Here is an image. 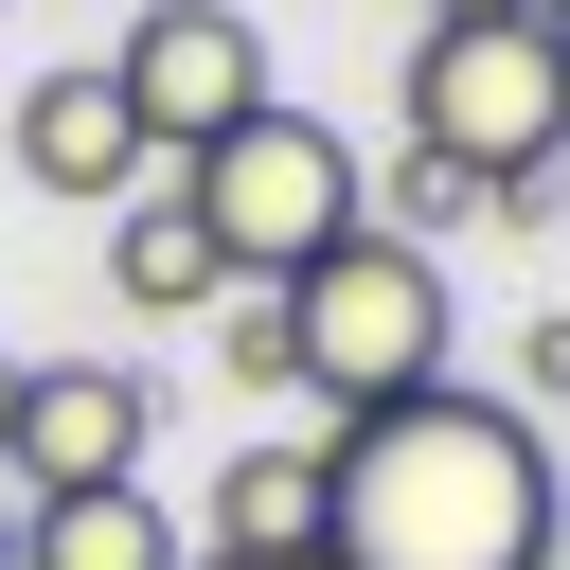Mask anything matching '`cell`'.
Instances as JSON below:
<instances>
[{"label": "cell", "mask_w": 570, "mask_h": 570, "mask_svg": "<svg viewBox=\"0 0 570 570\" xmlns=\"http://www.w3.org/2000/svg\"><path fill=\"white\" fill-rule=\"evenodd\" d=\"M552 428L517 392H410L374 428H321V570H552Z\"/></svg>", "instance_id": "cell-1"}, {"label": "cell", "mask_w": 570, "mask_h": 570, "mask_svg": "<svg viewBox=\"0 0 570 570\" xmlns=\"http://www.w3.org/2000/svg\"><path fill=\"white\" fill-rule=\"evenodd\" d=\"M285 392H303L321 428H374V410L445 392V267L356 214V232L285 285Z\"/></svg>", "instance_id": "cell-2"}, {"label": "cell", "mask_w": 570, "mask_h": 570, "mask_svg": "<svg viewBox=\"0 0 570 570\" xmlns=\"http://www.w3.org/2000/svg\"><path fill=\"white\" fill-rule=\"evenodd\" d=\"M410 160L481 178L499 214H534V178L570 160V36H552V18H463V36H410Z\"/></svg>", "instance_id": "cell-3"}, {"label": "cell", "mask_w": 570, "mask_h": 570, "mask_svg": "<svg viewBox=\"0 0 570 570\" xmlns=\"http://www.w3.org/2000/svg\"><path fill=\"white\" fill-rule=\"evenodd\" d=\"M178 214L214 232V267H232V285H303L374 196H356V142H338L321 107H285V89H267L232 142H196V160H178Z\"/></svg>", "instance_id": "cell-4"}, {"label": "cell", "mask_w": 570, "mask_h": 570, "mask_svg": "<svg viewBox=\"0 0 570 570\" xmlns=\"http://www.w3.org/2000/svg\"><path fill=\"white\" fill-rule=\"evenodd\" d=\"M107 89H125L142 160H196V142H232L267 107V36H249V0H142L125 53H107Z\"/></svg>", "instance_id": "cell-5"}, {"label": "cell", "mask_w": 570, "mask_h": 570, "mask_svg": "<svg viewBox=\"0 0 570 570\" xmlns=\"http://www.w3.org/2000/svg\"><path fill=\"white\" fill-rule=\"evenodd\" d=\"M142 374L125 356H18V428H0V499H107L142 481Z\"/></svg>", "instance_id": "cell-6"}, {"label": "cell", "mask_w": 570, "mask_h": 570, "mask_svg": "<svg viewBox=\"0 0 570 570\" xmlns=\"http://www.w3.org/2000/svg\"><path fill=\"white\" fill-rule=\"evenodd\" d=\"M18 178L71 196V214H125V196H142V125H125V89H107V71H36V89H18Z\"/></svg>", "instance_id": "cell-7"}, {"label": "cell", "mask_w": 570, "mask_h": 570, "mask_svg": "<svg viewBox=\"0 0 570 570\" xmlns=\"http://www.w3.org/2000/svg\"><path fill=\"white\" fill-rule=\"evenodd\" d=\"M267 552H321V428H232V463H214L196 570H267Z\"/></svg>", "instance_id": "cell-8"}, {"label": "cell", "mask_w": 570, "mask_h": 570, "mask_svg": "<svg viewBox=\"0 0 570 570\" xmlns=\"http://www.w3.org/2000/svg\"><path fill=\"white\" fill-rule=\"evenodd\" d=\"M18 570H196V552L142 481H107V499H18Z\"/></svg>", "instance_id": "cell-9"}, {"label": "cell", "mask_w": 570, "mask_h": 570, "mask_svg": "<svg viewBox=\"0 0 570 570\" xmlns=\"http://www.w3.org/2000/svg\"><path fill=\"white\" fill-rule=\"evenodd\" d=\"M107 285H125L142 321H214V303H232V267H214V232H196L178 196H125V214H107Z\"/></svg>", "instance_id": "cell-10"}, {"label": "cell", "mask_w": 570, "mask_h": 570, "mask_svg": "<svg viewBox=\"0 0 570 570\" xmlns=\"http://www.w3.org/2000/svg\"><path fill=\"white\" fill-rule=\"evenodd\" d=\"M214 374L232 392H285V285H232L214 303Z\"/></svg>", "instance_id": "cell-11"}, {"label": "cell", "mask_w": 570, "mask_h": 570, "mask_svg": "<svg viewBox=\"0 0 570 570\" xmlns=\"http://www.w3.org/2000/svg\"><path fill=\"white\" fill-rule=\"evenodd\" d=\"M463 214H499V196H481V178H445V160H392V214H374V232H392V249H428V232H463Z\"/></svg>", "instance_id": "cell-12"}, {"label": "cell", "mask_w": 570, "mask_h": 570, "mask_svg": "<svg viewBox=\"0 0 570 570\" xmlns=\"http://www.w3.org/2000/svg\"><path fill=\"white\" fill-rule=\"evenodd\" d=\"M463 18H552V0H428V36H463Z\"/></svg>", "instance_id": "cell-13"}, {"label": "cell", "mask_w": 570, "mask_h": 570, "mask_svg": "<svg viewBox=\"0 0 570 570\" xmlns=\"http://www.w3.org/2000/svg\"><path fill=\"white\" fill-rule=\"evenodd\" d=\"M534 392H570V321H534Z\"/></svg>", "instance_id": "cell-14"}, {"label": "cell", "mask_w": 570, "mask_h": 570, "mask_svg": "<svg viewBox=\"0 0 570 570\" xmlns=\"http://www.w3.org/2000/svg\"><path fill=\"white\" fill-rule=\"evenodd\" d=\"M0 428H18V356H0Z\"/></svg>", "instance_id": "cell-15"}, {"label": "cell", "mask_w": 570, "mask_h": 570, "mask_svg": "<svg viewBox=\"0 0 570 570\" xmlns=\"http://www.w3.org/2000/svg\"><path fill=\"white\" fill-rule=\"evenodd\" d=\"M0 570H18V499H0Z\"/></svg>", "instance_id": "cell-16"}, {"label": "cell", "mask_w": 570, "mask_h": 570, "mask_svg": "<svg viewBox=\"0 0 570 570\" xmlns=\"http://www.w3.org/2000/svg\"><path fill=\"white\" fill-rule=\"evenodd\" d=\"M267 570H321V552H267Z\"/></svg>", "instance_id": "cell-17"}, {"label": "cell", "mask_w": 570, "mask_h": 570, "mask_svg": "<svg viewBox=\"0 0 570 570\" xmlns=\"http://www.w3.org/2000/svg\"><path fill=\"white\" fill-rule=\"evenodd\" d=\"M552 196H570V160H552Z\"/></svg>", "instance_id": "cell-18"}, {"label": "cell", "mask_w": 570, "mask_h": 570, "mask_svg": "<svg viewBox=\"0 0 570 570\" xmlns=\"http://www.w3.org/2000/svg\"><path fill=\"white\" fill-rule=\"evenodd\" d=\"M552 36H570V0H552Z\"/></svg>", "instance_id": "cell-19"}]
</instances>
